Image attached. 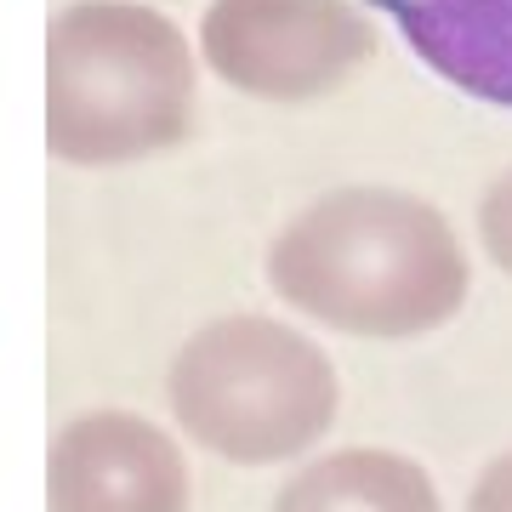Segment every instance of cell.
Instances as JSON below:
<instances>
[{"label":"cell","instance_id":"277c9868","mask_svg":"<svg viewBox=\"0 0 512 512\" xmlns=\"http://www.w3.org/2000/svg\"><path fill=\"white\" fill-rule=\"evenodd\" d=\"M200 57L256 103H313L365 69L376 35L348 0H211Z\"/></svg>","mask_w":512,"mask_h":512},{"label":"cell","instance_id":"52a82bcc","mask_svg":"<svg viewBox=\"0 0 512 512\" xmlns=\"http://www.w3.org/2000/svg\"><path fill=\"white\" fill-rule=\"evenodd\" d=\"M274 512H444L427 467L393 450H336L285 478Z\"/></svg>","mask_w":512,"mask_h":512},{"label":"cell","instance_id":"8992f818","mask_svg":"<svg viewBox=\"0 0 512 512\" xmlns=\"http://www.w3.org/2000/svg\"><path fill=\"white\" fill-rule=\"evenodd\" d=\"M456 92L512 109V0H365Z\"/></svg>","mask_w":512,"mask_h":512},{"label":"cell","instance_id":"3957f363","mask_svg":"<svg viewBox=\"0 0 512 512\" xmlns=\"http://www.w3.org/2000/svg\"><path fill=\"white\" fill-rule=\"evenodd\" d=\"M171 416L200 450L234 467L308 456L336 427V365L296 325L234 313L188 336L165 376Z\"/></svg>","mask_w":512,"mask_h":512},{"label":"cell","instance_id":"7a4b0ae2","mask_svg":"<svg viewBox=\"0 0 512 512\" xmlns=\"http://www.w3.org/2000/svg\"><path fill=\"white\" fill-rule=\"evenodd\" d=\"M194 52L143 0H74L46 29V148L69 165H131L188 143Z\"/></svg>","mask_w":512,"mask_h":512},{"label":"cell","instance_id":"6da1fadb","mask_svg":"<svg viewBox=\"0 0 512 512\" xmlns=\"http://www.w3.org/2000/svg\"><path fill=\"white\" fill-rule=\"evenodd\" d=\"M268 285L285 308L342 336L404 342L450 325L473 268L439 205L404 188H330L268 245Z\"/></svg>","mask_w":512,"mask_h":512},{"label":"cell","instance_id":"9c48e42d","mask_svg":"<svg viewBox=\"0 0 512 512\" xmlns=\"http://www.w3.org/2000/svg\"><path fill=\"white\" fill-rule=\"evenodd\" d=\"M467 512H512V450L495 456L484 473H478L473 495H467Z\"/></svg>","mask_w":512,"mask_h":512},{"label":"cell","instance_id":"5b68a950","mask_svg":"<svg viewBox=\"0 0 512 512\" xmlns=\"http://www.w3.org/2000/svg\"><path fill=\"white\" fill-rule=\"evenodd\" d=\"M46 501L52 512H188V461L154 421L92 410L57 433Z\"/></svg>","mask_w":512,"mask_h":512},{"label":"cell","instance_id":"ba28073f","mask_svg":"<svg viewBox=\"0 0 512 512\" xmlns=\"http://www.w3.org/2000/svg\"><path fill=\"white\" fill-rule=\"evenodd\" d=\"M478 239H484V256H490L495 268L512 274V165L478 200Z\"/></svg>","mask_w":512,"mask_h":512}]
</instances>
